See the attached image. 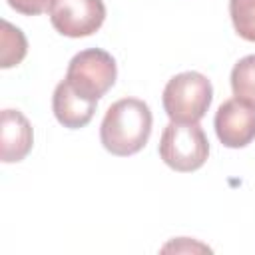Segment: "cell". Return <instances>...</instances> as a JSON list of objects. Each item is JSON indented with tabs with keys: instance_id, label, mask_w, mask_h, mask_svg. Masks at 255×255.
<instances>
[{
	"instance_id": "1",
	"label": "cell",
	"mask_w": 255,
	"mask_h": 255,
	"mask_svg": "<svg viewBox=\"0 0 255 255\" xmlns=\"http://www.w3.org/2000/svg\"><path fill=\"white\" fill-rule=\"evenodd\" d=\"M153 116L149 106L137 98L114 102L100 126L102 145L118 157H128L143 149L151 135Z\"/></svg>"
},
{
	"instance_id": "6",
	"label": "cell",
	"mask_w": 255,
	"mask_h": 255,
	"mask_svg": "<svg viewBox=\"0 0 255 255\" xmlns=\"http://www.w3.org/2000/svg\"><path fill=\"white\" fill-rule=\"evenodd\" d=\"M213 126L225 147H245L255 139V106L239 98L225 100L215 112Z\"/></svg>"
},
{
	"instance_id": "11",
	"label": "cell",
	"mask_w": 255,
	"mask_h": 255,
	"mask_svg": "<svg viewBox=\"0 0 255 255\" xmlns=\"http://www.w3.org/2000/svg\"><path fill=\"white\" fill-rule=\"evenodd\" d=\"M229 16L235 32L243 40L255 42V0H229Z\"/></svg>"
},
{
	"instance_id": "12",
	"label": "cell",
	"mask_w": 255,
	"mask_h": 255,
	"mask_svg": "<svg viewBox=\"0 0 255 255\" xmlns=\"http://www.w3.org/2000/svg\"><path fill=\"white\" fill-rule=\"evenodd\" d=\"M8 6L24 16H38L42 12H48L56 0H6Z\"/></svg>"
},
{
	"instance_id": "13",
	"label": "cell",
	"mask_w": 255,
	"mask_h": 255,
	"mask_svg": "<svg viewBox=\"0 0 255 255\" xmlns=\"http://www.w3.org/2000/svg\"><path fill=\"white\" fill-rule=\"evenodd\" d=\"M161 251H163V253H167V251H175V253H193V251H211V249H209L207 245H203V243L191 241V239H187V237H179V239H173V241H169L167 245H163Z\"/></svg>"
},
{
	"instance_id": "9",
	"label": "cell",
	"mask_w": 255,
	"mask_h": 255,
	"mask_svg": "<svg viewBox=\"0 0 255 255\" xmlns=\"http://www.w3.org/2000/svg\"><path fill=\"white\" fill-rule=\"evenodd\" d=\"M0 68L8 70L18 66L28 52V42L26 36L20 28L10 24L8 20H2V32H0Z\"/></svg>"
},
{
	"instance_id": "3",
	"label": "cell",
	"mask_w": 255,
	"mask_h": 255,
	"mask_svg": "<svg viewBox=\"0 0 255 255\" xmlns=\"http://www.w3.org/2000/svg\"><path fill=\"white\" fill-rule=\"evenodd\" d=\"M157 151L167 167L189 173L207 161L209 141L199 124L169 122L161 131Z\"/></svg>"
},
{
	"instance_id": "10",
	"label": "cell",
	"mask_w": 255,
	"mask_h": 255,
	"mask_svg": "<svg viewBox=\"0 0 255 255\" xmlns=\"http://www.w3.org/2000/svg\"><path fill=\"white\" fill-rule=\"evenodd\" d=\"M233 96L255 106V54L241 58L231 70Z\"/></svg>"
},
{
	"instance_id": "7",
	"label": "cell",
	"mask_w": 255,
	"mask_h": 255,
	"mask_svg": "<svg viewBox=\"0 0 255 255\" xmlns=\"http://www.w3.org/2000/svg\"><path fill=\"white\" fill-rule=\"evenodd\" d=\"M0 157L4 163L22 161L34 145V129L18 110H2L0 116Z\"/></svg>"
},
{
	"instance_id": "8",
	"label": "cell",
	"mask_w": 255,
	"mask_h": 255,
	"mask_svg": "<svg viewBox=\"0 0 255 255\" xmlns=\"http://www.w3.org/2000/svg\"><path fill=\"white\" fill-rule=\"evenodd\" d=\"M98 102L78 94L68 80H62L52 96V110L56 120L68 129H80L94 118Z\"/></svg>"
},
{
	"instance_id": "5",
	"label": "cell",
	"mask_w": 255,
	"mask_h": 255,
	"mask_svg": "<svg viewBox=\"0 0 255 255\" xmlns=\"http://www.w3.org/2000/svg\"><path fill=\"white\" fill-rule=\"evenodd\" d=\"M50 22L62 36L86 38L96 34L106 20L104 0H56L48 10Z\"/></svg>"
},
{
	"instance_id": "4",
	"label": "cell",
	"mask_w": 255,
	"mask_h": 255,
	"mask_svg": "<svg viewBox=\"0 0 255 255\" xmlns=\"http://www.w3.org/2000/svg\"><path fill=\"white\" fill-rule=\"evenodd\" d=\"M116 60L110 52L102 48H88L78 52L70 60L66 72V80L70 82V86L78 94L96 102L116 84Z\"/></svg>"
},
{
	"instance_id": "2",
	"label": "cell",
	"mask_w": 255,
	"mask_h": 255,
	"mask_svg": "<svg viewBox=\"0 0 255 255\" xmlns=\"http://www.w3.org/2000/svg\"><path fill=\"white\" fill-rule=\"evenodd\" d=\"M213 100L211 82L199 72H181L173 76L161 96L163 110L171 122L179 124H199L207 114Z\"/></svg>"
}]
</instances>
